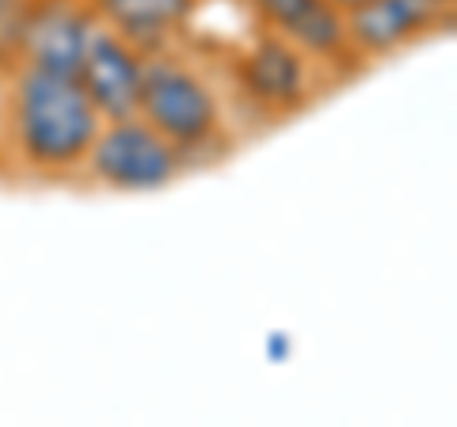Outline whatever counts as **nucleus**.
Segmentation results:
<instances>
[{"instance_id":"obj_5","label":"nucleus","mask_w":457,"mask_h":427,"mask_svg":"<svg viewBox=\"0 0 457 427\" xmlns=\"http://www.w3.org/2000/svg\"><path fill=\"white\" fill-rule=\"evenodd\" d=\"M88 35L92 23L84 12H77L65 0H54V4H38L35 12L20 16V38L27 46V58L38 69H50V73L62 77H77L84 50H88Z\"/></svg>"},{"instance_id":"obj_4","label":"nucleus","mask_w":457,"mask_h":427,"mask_svg":"<svg viewBox=\"0 0 457 427\" xmlns=\"http://www.w3.org/2000/svg\"><path fill=\"white\" fill-rule=\"evenodd\" d=\"M141 65L134 46L119 31L107 27H92L88 50H84L80 73L77 80L84 84V92L96 104L99 119L119 122L137 115V96H141Z\"/></svg>"},{"instance_id":"obj_6","label":"nucleus","mask_w":457,"mask_h":427,"mask_svg":"<svg viewBox=\"0 0 457 427\" xmlns=\"http://www.w3.org/2000/svg\"><path fill=\"white\" fill-rule=\"evenodd\" d=\"M260 16L275 27V35L290 38L297 50L317 58H339L351 46L343 8L332 0H252Z\"/></svg>"},{"instance_id":"obj_10","label":"nucleus","mask_w":457,"mask_h":427,"mask_svg":"<svg viewBox=\"0 0 457 427\" xmlns=\"http://www.w3.org/2000/svg\"><path fill=\"white\" fill-rule=\"evenodd\" d=\"M290 355H294L290 332H270V336H267V359H270V363H286Z\"/></svg>"},{"instance_id":"obj_9","label":"nucleus","mask_w":457,"mask_h":427,"mask_svg":"<svg viewBox=\"0 0 457 427\" xmlns=\"http://www.w3.org/2000/svg\"><path fill=\"white\" fill-rule=\"evenodd\" d=\"M99 12L114 23L122 38L161 42L187 23L195 0H99Z\"/></svg>"},{"instance_id":"obj_7","label":"nucleus","mask_w":457,"mask_h":427,"mask_svg":"<svg viewBox=\"0 0 457 427\" xmlns=\"http://www.w3.org/2000/svg\"><path fill=\"white\" fill-rule=\"evenodd\" d=\"M435 0H362L343 12L351 46L362 54H389L404 46L411 35H420L427 23L438 16Z\"/></svg>"},{"instance_id":"obj_12","label":"nucleus","mask_w":457,"mask_h":427,"mask_svg":"<svg viewBox=\"0 0 457 427\" xmlns=\"http://www.w3.org/2000/svg\"><path fill=\"white\" fill-rule=\"evenodd\" d=\"M435 4H450V0H435Z\"/></svg>"},{"instance_id":"obj_11","label":"nucleus","mask_w":457,"mask_h":427,"mask_svg":"<svg viewBox=\"0 0 457 427\" xmlns=\"http://www.w3.org/2000/svg\"><path fill=\"white\" fill-rule=\"evenodd\" d=\"M332 4H336V8H343V12H347V8H354V4H362V0H332Z\"/></svg>"},{"instance_id":"obj_3","label":"nucleus","mask_w":457,"mask_h":427,"mask_svg":"<svg viewBox=\"0 0 457 427\" xmlns=\"http://www.w3.org/2000/svg\"><path fill=\"white\" fill-rule=\"evenodd\" d=\"M179 149L161 138L145 119H119L92 141V172L119 191H156L171 183L179 168Z\"/></svg>"},{"instance_id":"obj_1","label":"nucleus","mask_w":457,"mask_h":427,"mask_svg":"<svg viewBox=\"0 0 457 427\" xmlns=\"http://www.w3.org/2000/svg\"><path fill=\"white\" fill-rule=\"evenodd\" d=\"M16 134L35 168H73L99 134V111L77 77L31 65L16 92Z\"/></svg>"},{"instance_id":"obj_8","label":"nucleus","mask_w":457,"mask_h":427,"mask_svg":"<svg viewBox=\"0 0 457 427\" xmlns=\"http://www.w3.org/2000/svg\"><path fill=\"white\" fill-rule=\"evenodd\" d=\"M245 88L275 111H294L305 99V58L290 38L263 35L240 65Z\"/></svg>"},{"instance_id":"obj_2","label":"nucleus","mask_w":457,"mask_h":427,"mask_svg":"<svg viewBox=\"0 0 457 427\" xmlns=\"http://www.w3.org/2000/svg\"><path fill=\"white\" fill-rule=\"evenodd\" d=\"M137 115L176 149H198L218 134V99L206 80L168 58L141 65Z\"/></svg>"}]
</instances>
